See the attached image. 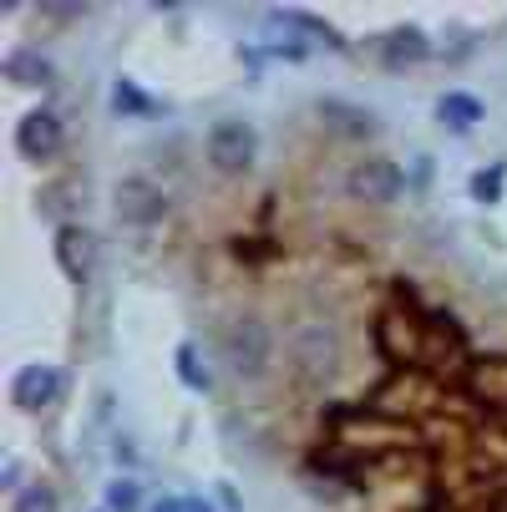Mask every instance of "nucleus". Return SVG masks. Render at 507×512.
I'll use <instances>...</instances> for the list:
<instances>
[{
	"label": "nucleus",
	"mask_w": 507,
	"mask_h": 512,
	"mask_svg": "<svg viewBox=\"0 0 507 512\" xmlns=\"http://www.w3.org/2000/svg\"><path fill=\"white\" fill-rule=\"evenodd\" d=\"M335 360H340V345H335V335L325 330V325H300L295 330V340H289V365H295V376L305 381V386H320L330 371H335Z\"/></svg>",
	"instance_id": "7ed1b4c3"
},
{
	"label": "nucleus",
	"mask_w": 507,
	"mask_h": 512,
	"mask_svg": "<svg viewBox=\"0 0 507 512\" xmlns=\"http://www.w3.org/2000/svg\"><path fill=\"white\" fill-rule=\"evenodd\" d=\"M320 112H325V117H330V122L340 127V132H350V137H371V132H376L371 112H360V107H345V102H325Z\"/></svg>",
	"instance_id": "4468645a"
},
{
	"label": "nucleus",
	"mask_w": 507,
	"mask_h": 512,
	"mask_svg": "<svg viewBox=\"0 0 507 512\" xmlns=\"http://www.w3.org/2000/svg\"><path fill=\"white\" fill-rule=\"evenodd\" d=\"M406 188V173L391 158H355L345 173V193L360 203H396Z\"/></svg>",
	"instance_id": "20e7f679"
},
{
	"label": "nucleus",
	"mask_w": 507,
	"mask_h": 512,
	"mask_svg": "<svg viewBox=\"0 0 507 512\" xmlns=\"http://www.w3.org/2000/svg\"><path fill=\"white\" fill-rule=\"evenodd\" d=\"M426 56H431V41H426V31H416V26H396V31L381 36V66H386V71H411V66H421Z\"/></svg>",
	"instance_id": "1a4fd4ad"
},
{
	"label": "nucleus",
	"mask_w": 507,
	"mask_h": 512,
	"mask_svg": "<svg viewBox=\"0 0 507 512\" xmlns=\"http://www.w3.org/2000/svg\"><path fill=\"white\" fill-rule=\"evenodd\" d=\"M148 512H183V502H173V497H163V502H153Z\"/></svg>",
	"instance_id": "aec40b11"
},
{
	"label": "nucleus",
	"mask_w": 507,
	"mask_h": 512,
	"mask_svg": "<svg viewBox=\"0 0 507 512\" xmlns=\"http://www.w3.org/2000/svg\"><path fill=\"white\" fill-rule=\"evenodd\" d=\"M183 512H219V507L203 502V497H188V502H183Z\"/></svg>",
	"instance_id": "6ab92c4d"
},
{
	"label": "nucleus",
	"mask_w": 507,
	"mask_h": 512,
	"mask_svg": "<svg viewBox=\"0 0 507 512\" xmlns=\"http://www.w3.org/2000/svg\"><path fill=\"white\" fill-rule=\"evenodd\" d=\"M259 158V132L244 117H224L208 127V163L219 173H244Z\"/></svg>",
	"instance_id": "f03ea898"
},
{
	"label": "nucleus",
	"mask_w": 507,
	"mask_h": 512,
	"mask_svg": "<svg viewBox=\"0 0 507 512\" xmlns=\"http://www.w3.org/2000/svg\"><path fill=\"white\" fill-rule=\"evenodd\" d=\"M102 512H107V507H102Z\"/></svg>",
	"instance_id": "4be33fe9"
},
{
	"label": "nucleus",
	"mask_w": 507,
	"mask_h": 512,
	"mask_svg": "<svg viewBox=\"0 0 507 512\" xmlns=\"http://www.w3.org/2000/svg\"><path fill=\"white\" fill-rule=\"evenodd\" d=\"M11 512H61V502H56V492L46 482H31V487L16 492V507Z\"/></svg>",
	"instance_id": "f3484780"
},
{
	"label": "nucleus",
	"mask_w": 507,
	"mask_h": 512,
	"mask_svg": "<svg viewBox=\"0 0 507 512\" xmlns=\"http://www.w3.org/2000/svg\"><path fill=\"white\" fill-rule=\"evenodd\" d=\"M6 77H11L16 87H51V82H56V66H51L36 46H21V51L6 56Z\"/></svg>",
	"instance_id": "9d476101"
},
{
	"label": "nucleus",
	"mask_w": 507,
	"mask_h": 512,
	"mask_svg": "<svg viewBox=\"0 0 507 512\" xmlns=\"http://www.w3.org/2000/svg\"><path fill=\"white\" fill-rule=\"evenodd\" d=\"M112 112H122V117H153L158 102H153L148 92H137V82L117 77V82H112Z\"/></svg>",
	"instance_id": "ddd939ff"
},
{
	"label": "nucleus",
	"mask_w": 507,
	"mask_h": 512,
	"mask_svg": "<svg viewBox=\"0 0 507 512\" xmlns=\"http://www.w3.org/2000/svg\"><path fill=\"white\" fill-rule=\"evenodd\" d=\"M56 264H61V274H66L71 284H87V279H92V269H97V244H92V234H87L82 224H61V229H56Z\"/></svg>",
	"instance_id": "0eeeda50"
},
{
	"label": "nucleus",
	"mask_w": 507,
	"mask_h": 512,
	"mask_svg": "<svg viewBox=\"0 0 507 512\" xmlns=\"http://www.w3.org/2000/svg\"><path fill=\"white\" fill-rule=\"evenodd\" d=\"M163 213H168V198H163L158 183H148V178H122L117 183V218H122V224L153 229Z\"/></svg>",
	"instance_id": "423d86ee"
},
{
	"label": "nucleus",
	"mask_w": 507,
	"mask_h": 512,
	"mask_svg": "<svg viewBox=\"0 0 507 512\" xmlns=\"http://www.w3.org/2000/svg\"><path fill=\"white\" fill-rule=\"evenodd\" d=\"M56 396H61V371H56V365H21L16 381H11V401L21 411H41Z\"/></svg>",
	"instance_id": "6e6552de"
},
{
	"label": "nucleus",
	"mask_w": 507,
	"mask_h": 512,
	"mask_svg": "<svg viewBox=\"0 0 507 512\" xmlns=\"http://www.w3.org/2000/svg\"><path fill=\"white\" fill-rule=\"evenodd\" d=\"M107 512H142V482L137 477L107 482Z\"/></svg>",
	"instance_id": "dca6fc26"
},
{
	"label": "nucleus",
	"mask_w": 507,
	"mask_h": 512,
	"mask_svg": "<svg viewBox=\"0 0 507 512\" xmlns=\"http://www.w3.org/2000/svg\"><path fill=\"white\" fill-rule=\"evenodd\" d=\"M173 371H178V381H183V386H188L193 396H208V391H213V376H208V365L198 360V350H193L188 340H183V345L173 350Z\"/></svg>",
	"instance_id": "f8f14e48"
},
{
	"label": "nucleus",
	"mask_w": 507,
	"mask_h": 512,
	"mask_svg": "<svg viewBox=\"0 0 507 512\" xmlns=\"http://www.w3.org/2000/svg\"><path fill=\"white\" fill-rule=\"evenodd\" d=\"M219 350H224L229 371H234L239 381H259V376L269 371V360H274V335H269V325H264V320L239 315V320H229V325H224Z\"/></svg>",
	"instance_id": "f257e3e1"
},
{
	"label": "nucleus",
	"mask_w": 507,
	"mask_h": 512,
	"mask_svg": "<svg viewBox=\"0 0 507 512\" xmlns=\"http://www.w3.org/2000/svg\"><path fill=\"white\" fill-rule=\"evenodd\" d=\"M482 117H487V107H482L472 92H442V97H437V122L452 127V132H472Z\"/></svg>",
	"instance_id": "9b49d317"
},
{
	"label": "nucleus",
	"mask_w": 507,
	"mask_h": 512,
	"mask_svg": "<svg viewBox=\"0 0 507 512\" xmlns=\"http://www.w3.org/2000/svg\"><path fill=\"white\" fill-rule=\"evenodd\" d=\"M112 457H117V467H132V462H137V447H132V436H117Z\"/></svg>",
	"instance_id": "a211bd4d"
},
{
	"label": "nucleus",
	"mask_w": 507,
	"mask_h": 512,
	"mask_svg": "<svg viewBox=\"0 0 507 512\" xmlns=\"http://www.w3.org/2000/svg\"><path fill=\"white\" fill-rule=\"evenodd\" d=\"M502 188H507V163L477 168V173H472V183H467V193H472L477 203H497V198H502Z\"/></svg>",
	"instance_id": "2eb2a0df"
},
{
	"label": "nucleus",
	"mask_w": 507,
	"mask_h": 512,
	"mask_svg": "<svg viewBox=\"0 0 507 512\" xmlns=\"http://www.w3.org/2000/svg\"><path fill=\"white\" fill-rule=\"evenodd\" d=\"M61 148H66V127H61L56 112L36 107V112L21 117V127H16V153H21V158H31V163H51Z\"/></svg>",
	"instance_id": "39448f33"
},
{
	"label": "nucleus",
	"mask_w": 507,
	"mask_h": 512,
	"mask_svg": "<svg viewBox=\"0 0 507 512\" xmlns=\"http://www.w3.org/2000/svg\"><path fill=\"white\" fill-rule=\"evenodd\" d=\"M416 512H442V507H416Z\"/></svg>",
	"instance_id": "412c9836"
}]
</instances>
